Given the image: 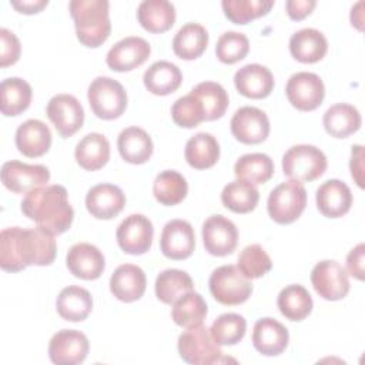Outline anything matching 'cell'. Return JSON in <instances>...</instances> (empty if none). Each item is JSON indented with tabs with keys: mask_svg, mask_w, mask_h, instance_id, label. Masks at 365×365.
<instances>
[{
	"mask_svg": "<svg viewBox=\"0 0 365 365\" xmlns=\"http://www.w3.org/2000/svg\"><path fill=\"white\" fill-rule=\"evenodd\" d=\"M224 14L235 24H247L265 16L274 6L272 0H222Z\"/></svg>",
	"mask_w": 365,
	"mask_h": 365,
	"instance_id": "obj_44",
	"label": "cell"
},
{
	"mask_svg": "<svg viewBox=\"0 0 365 365\" xmlns=\"http://www.w3.org/2000/svg\"><path fill=\"white\" fill-rule=\"evenodd\" d=\"M21 212L33 220L37 227L53 235L66 232L74 218L67 190L58 184L43 185L29 191L21 201Z\"/></svg>",
	"mask_w": 365,
	"mask_h": 365,
	"instance_id": "obj_2",
	"label": "cell"
},
{
	"mask_svg": "<svg viewBox=\"0 0 365 365\" xmlns=\"http://www.w3.org/2000/svg\"><path fill=\"white\" fill-rule=\"evenodd\" d=\"M51 145V131L40 120L30 118L21 123L16 131L17 150L30 158L44 155Z\"/></svg>",
	"mask_w": 365,
	"mask_h": 365,
	"instance_id": "obj_25",
	"label": "cell"
},
{
	"mask_svg": "<svg viewBox=\"0 0 365 365\" xmlns=\"http://www.w3.org/2000/svg\"><path fill=\"white\" fill-rule=\"evenodd\" d=\"M202 242L205 251L215 257H225L234 252L238 242L235 224L224 215H211L202 224Z\"/></svg>",
	"mask_w": 365,
	"mask_h": 365,
	"instance_id": "obj_14",
	"label": "cell"
},
{
	"mask_svg": "<svg viewBox=\"0 0 365 365\" xmlns=\"http://www.w3.org/2000/svg\"><path fill=\"white\" fill-rule=\"evenodd\" d=\"M315 292L327 301H339L349 292V279L342 265L334 259L319 261L311 271Z\"/></svg>",
	"mask_w": 365,
	"mask_h": 365,
	"instance_id": "obj_10",
	"label": "cell"
},
{
	"mask_svg": "<svg viewBox=\"0 0 365 365\" xmlns=\"http://www.w3.org/2000/svg\"><path fill=\"white\" fill-rule=\"evenodd\" d=\"M137 19L150 33H164L175 21V7L167 0H144L137 9Z\"/></svg>",
	"mask_w": 365,
	"mask_h": 365,
	"instance_id": "obj_30",
	"label": "cell"
},
{
	"mask_svg": "<svg viewBox=\"0 0 365 365\" xmlns=\"http://www.w3.org/2000/svg\"><path fill=\"white\" fill-rule=\"evenodd\" d=\"M10 4L20 13L34 14L41 11L48 1L47 0H23V1H10Z\"/></svg>",
	"mask_w": 365,
	"mask_h": 365,
	"instance_id": "obj_52",
	"label": "cell"
},
{
	"mask_svg": "<svg viewBox=\"0 0 365 365\" xmlns=\"http://www.w3.org/2000/svg\"><path fill=\"white\" fill-rule=\"evenodd\" d=\"M57 252L54 235L37 228H4L0 234V267L17 272L29 265H50Z\"/></svg>",
	"mask_w": 365,
	"mask_h": 365,
	"instance_id": "obj_1",
	"label": "cell"
},
{
	"mask_svg": "<svg viewBox=\"0 0 365 365\" xmlns=\"http://www.w3.org/2000/svg\"><path fill=\"white\" fill-rule=\"evenodd\" d=\"M143 81L150 93L155 96H168L181 86L182 74L175 64L160 60L145 70Z\"/></svg>",
	"mask_w": 365,
	"mask_h": 365,
	"instance_id": "obj_32",
	"label": "cell"
},
{
	"mask_svg": "<svg viewBox=\"0 0 365 365\" xmlns=\"http://www.w3.org/2000/svg\"><path fill=\"white\" fill-rule=\"evenodd\" d=\"M232 135L244 144H259L269 134V120L267 114L251 106L238 108L231 118Z\"/></svg>",
	"mask_w": 365,
	"mask_h": 365,
	"instance_id": "obj_16",
	"label": "cell"
},
{
	"mask_svg": "<svg viewBox=\"0 0 365 365\" xmlns=\"http://www.w3.org/2000/svg\"><path fill=\"white\" fill-rule=\"evenodd\" d=\"M20 41L16 34L7 29H0V67L14 64L20 57Z\"/></svg>",
	"mask_w": 365,
	"mask_h": 365,
	"instance_id": "obj_48",
	"label": "cell"
},
{
	"mask_svg": "<svg viewBox=\"0 0 365 365\" xmlns=\"http://www.w3.org/2000/svg\"><path fill=\"white\" fill-rule=\"evenodd\" d=\"M247 331V321L242 315L228 312L220 315L210 328V335L218 345L238 344Z\"/></svg>",
	"mask_w": 365,
	"mask_h": 365,
	"instance_id": "obj_43",
	"label": "cell"
},
{
	"mask_svg": "<svg viewBox=\"0 0 365 365\" xmlns=\"http://www.w3.org/2000/svg\"><path fill=\"white\" fill-rule=\"evenodd\" d=\"M50 180V171L41 164H26L11 160L1 167V181L4 187L16 194L29 192L43 187Z\"/></svg>",
	"mask_w": 365,
	"mask_h": 365,
	"instance_id": "obj_12",
	"label": "cell"
},
{
	"mask_svg": "<svg viewBox=\"0 0 365 365\" xmlns=\"http://www.w3.org/2000/svg\"><path fill=\"white\" fill-rule=\"evenodd\" d=\"M171 117L177 125L192 128L204 121V108L198 97L190 93L175 100L171 107Z\"/></svg>",
	"mask_w": 365,
	"mask_h": 365,
	"instance_id": "obj_47",
	"label": "cell"
},
{
	"mask_svg": "<svg viewBox=\"0 0 365 365\" xmlns=\"http://www.w3.org/2000/svg\"><path fill=\"white\" fill-rule=\"evenodd\" d=\"M87 98L93 113L103 120H115L127 108V93L124 87L111 77L100 76L91 81Z\"/></svg>",
	"mask_w": 365,
	"mask_h": 365,
	"instance_id": "obj_5",
	"label": "cell"
},
{
	"mask_svg": "<svg viewBox=\"0 0 365 365\" xmlns=\"http://www.w3.org/2000/svg\"><path fill=\"white\" fill-rule=\"evenodd\" d=\"M184 155L192 168L205 170L218 161L220 144L214 135L208 133H197L187 141Z\"/></svg>",
	"mask_w": 365,
	"mask_h": 365,
	"instance_id": "obj_35",
	"label": "cell"
},
{
	"mask_svg": "<svg viewBox=\"0 0 365 365\" xmlns=\"http://www.w3.org/2000/svg\"><path fill=\"white\" fill-rule=\"evenodd\" d=\"M208 46V33L198 23L184 24L173 38V50L182 60L198 58Z\"/></svg>",
	"mask_w": 365,
	"mask_h": 365,
	"instance_id": "obj_34",
	"label": "cell"
},
{
	"mask_svg": "<svg viewBox=\"0 0 365 365\" xmlns=\"http://www.w3.org/2000/svg\"><path fill=\"white\" fill-rule=\"evenodd\" d=\"M87 336L77 329H61L56 332L48 344V356L57 365L81 364L88 354Z\"/></svg>",
	"mask_w": 365,
	"mask_h": 365,
	"instance_id": "obj_15",
	"label": "cell"
},
{
	"mask_svg": "<svg viewBox=\"0 0 365 365\" xmlns=\"http://www.w3.org/2000/svg\"><path fill=\"white\" fill-rule=\"evenodd\" d=\"M234 174L240 181L251 185L267 182L274 174V163L269 155L262 153H251L241 155L235 165Z\"/></svg>",
	"mask_w": 365,
	"mask_h": 365,
	"instance_id": "obj_37",
	"label": "cell"
},
{
	"mask_svg": "<svg viewBox=\"0 0 365 365\" xmlns=\"http://www.w3.org/2000/svg\"><path fill=\"white\" fill-rule=\"evenodd\" d=\"M191 93L198 97L204 108V120L214 121L221 118L228 107V94L224 87L215 81H202Z\"/></svg>",
	"mask_w": 365,
	"mask_h": 365,
	"instance_id": "obj_41",
	"label": "cell"
},
{
	"mask_svg": "<svg viewBox=\"0 0 365 365\" xmlns=\"http://www.w3.org/2000/svg\"><path fill=\"white\" fill-rule=\"evenodd\" d=\"M259 201V192L255 185L235 180L228 182L221 192V202L225 208L237 214L252 211Z\"/></svg>",
	"mask_w": 365,
	"mask_h": 365,
	"instance_id": "obj_42",
	"label": "cell"
},
{
	"mask_svg": "<svg viewBox=\"0 0 365 365\" xmlns=\"http://www.w3.org/2000/svg\"><path fill=\"white\" fill-rule=\"evenodd\" d=\"M207 312L208 308L205 299L192 289L173 304L171 318L182 328H192L204 322Z\"/></svg>",
	"mask_w": 365,
	"mask_h": 365,
	"instance_id": "obj_39",
	"label": "cell"
},
{
	"mask_svg": "<svg viewBox=\"0 0 365 365\" xmlns=\"http://www.w3.org/2000/svg\"><path fill=\"white\" fill-rule=\"evenodd\" d=\"M277 305L279 312L289 321L305 319L314 307L308 289L299 284H291L281 289L278 294Z\"/></svg>",
	"mask_w": 365,
	"mask_h": 365,
	"instance_id": "obj_36",
	"label": "cell"
},
{
	"mask_svg": "<svg viewBox=\"0 0 365 365\" xmlns=\"http://www.w3.org/2000/svg\"><path fill=\"white\" fill-rule=\"evenodd\" d=\"M285 94L291 106L297 110L312 111L322 104L325 86L318 74L299 71L288 78Z\"/></svg>",
	"mask_w": 365,
	"mask_h": 365,
	"instance_id": "obj_9",
	"label": "cell"
},
{
	"mask_svg": "<svg viewBox=\"0 0 365 365\" xmlns=\"http://www.w3.org/2000/svg\"><path fill=\"white\" fill-rule=\"evenodd\" d=\"M234 84L241 96L259 100L271 94L275 81L272 73L265 66L252 63L235 71Z\"/></svg>",
	"mask_w": 365,
	"mask_h": 365,
	"instance_id": "obj_21",
	"label": "cell"
},
{
	"mask_svg": "<svg viewBox=\"0 0 365 365\" xmlns=\"http://www.w3.org/2000/svg\"><path fill=\"white\" fill-rule=\"evenodd\" d=\"M46 114L63 138L76 134L84 123V110L71 94H57L47 103Z\"/></svg>",
	"mask_w": 365,
	"mask_h": 365,
	"instance_id": "obj_11",
	"label": "cell"
},
{
	"mask_svg": "<svg viewBox=\"0 0 365 365\" xmlns=\"http://www.w3.org/2000/svg\"><path fill=\"white\" fill-rule=\"evenodd\" d=\"M74 157L81 168L87 171L100 170L110 160V143L103 134L90 133L77 143Z\"/></svg>",
	"mask_w": 365,
	"mask_h": 365,
	"instance_id": "obj_29",
	"label": "cell"
},
{
	"mask_svg": "<svg viewBox=\"0 0 365 365\" xmlns=\"http://www.w3.org/2000/svg\"><path fill=\"white\" fill-rule=\"evenodd\" d=\"M151 47L147 40L137 36H128L117 41L107 53L106 63L114 71H131L145 63Z\"/></svg>",
	"mask_w": 365,
	"mask_h": 365,
	"instance_id": "obj_17",
	"label": "cell"
},
{
	"mask_svg": "<svg viewBox=\"0 0 365 365\" xmlns=\"http://www.w3.org/2000/svg\"><path fill=\"white\" fill-rule=\"evenodd\" d=\"M125 205L123 190L114 184H97L86 195L87 211L97 220H111L117 217Z\"/></svg>",
	"mask_w": 365,
	"mask_h": 365,
	"instance_id": "obj_20",
	"label": "cell"
},
{
	"mask_svg": "<svg viewBox=\"0 0 365 365\" xmlns=\"http://www.w3.org/2000/svg\"><path fill=\"white\" fill-rule=\"evenodd\" d=\"M188 192V185L182 174L174 170L161 171L153 184V194L155 200L163 205L180 204Z\"/></svg>",
	"mask_w": 365,
	"mask_h": 365,
	"instance_id": "obj_40",
	"label": "cell"
},
{
	"mask_svg": "<svg viewBox=\"0 0 365 365\" xmlns=\"http://www.w3.org/2000/svg\"><path fill=\"white\" fill-rule=\"evenodd\" d=\"M177 346L180 356L188 364L210 365L220 362L222 358L220 345L214 342L210 335V329L202 324L185 328V331L178 336Z\"/></svg>",
	"mask_w": 365,
	"mask_h": 365,
	"instance_id": "obj_8",
	"label": "cell"
},
{
	"mask_svg": "<svg viewBox=\"0 0 365 365\" xmlns=\"http://www.w3.org/2000/svg\"><path fill=\"white\" fill-rule=\"evenodd\" d=\"M155 295L164 304H174L184 294L194 289V282L191 277L177 268H170L161 271L155 278Z\"/></svg>",
	"mask_w": 365,
	"mask_h": 365,
	"instance_id": "obj_38",
	"label": "cell"
},
{
	"mask_svg": "<svg viewBox=\"0 0 365 365\" xmlns=\"http://www.w3.org/2000/svg\"><path fill=\"white\" fill-rule=\"evenodd\" d=\"M327 157L315 145H292L282 155L284 174L298 182H311L319 178L327 170Z\"/></svg>",
	"mask_w": 365,
	"mask_h": 365,
	"instance_id": "obj_4",
	"label": "cell"
},
{
	"mask_svg": "<svg viewBox=\"0 0 365 365\" xmlns=\"http://www.w3.org/2000/svg\"><path fill=\"white\" fill-rule=\"evenodd\" d=\"M364 254L365 245L361 242L355 248H352L346 257V269L349 275L359 281L364 279Z\"/></svg>",
	"mask_w": 365,
	"mask_h": 365,
	"instance_id": "obj_49",
	"label": "cell"
},
{
	"mask_svg": "<svg viewBox=\"0 0 365 365\" xmlns=\"http://www.w3.org/2000/svg\"><path fill=\"white\" fill-rule=\"evenodd\" d=\"M317 207L324 217L339 218L345 215L352 205V192L341 180H328L317 190Z\"/></svg>",
	"mask_w": 365,
	"mask_h": 365,
	"instance_id": "obj_22",
	"label": "cell"
},
{
	"mask_svg": "<svg viewBox=\"0 0 365 365\" xmlns=\"http://www.w3.org/2000/svg\"><path fill=\"white\" fill-rule=\"evenodd\" d=\"M349 168H351V175L358 184V187L364 188V147L362 145H352Z\"/></svg>",
	"mask_w": 365,
	"mask_h": 365,
	"instance_id": "obj_50",
	"label": "cell"
},
{
	"mask_svg": "<svg viewBox=\"0 0 365 365\" xmlns=\"http://www.w3.org/2000/svg\"><path fill=\"white\" fill-rule=\"evenodd\" d=\"M327 50L328 41L317 29H301L289 38L291 56L301 63H317L325 57Z\"/></svg>",
	"mask_w": 365,
	"mask_h": 365,
	"instance_id": "obj_26",
	"label": "cell"
},
{
	"mask_svg": "<svg viewBox=\"0 0 365 365\" xmlns=\"http://www.w3.org/2000/svg\"><path fill=\"white\" fill-rule=\"evenodd\" d=\"M153 237V222L143 214L125 217L115 232L118 247L131 255L145 254L151 248Z\"/></svg>",
	"mask_w": 365,
	"mask_h": 365,
	"instance_id": "obj_13",
	"label": "cell"
},
{
	"mask_svg": "<svg viewBox=\"0 0 365 365\" xmlns=\"http://www.w3.org/2000/svg\"><path fill=\"white\" fill-rule=\"evenodd\" d=\"M161 252L170 259H185L195 248L194 228L188 221L171 220L168 221L161 232L160 238Z\"/></svg>",
	"mask_w": 365,
	"mask_h": 365,
	"instance_id": "obj_18",
	"label": "cell"
},
{
	"mask_svg": "<svg viewBox=\"0 0 365 365\" xmlns=\"http://www.w3.org/2000/svg\"><path fill=\"white\" fill-rule=\"evenodd\" d=\"M56 308L58 315L70 322L84 321L93 309L91 294L78 285L63 288L57 297Z\"/></svg>",
	"mask_w": 365,
	"mask_h": 365,
	"instance_id": "obj_28",
	"label": "cell"
},
{
	"mask_svg": "<svg viewBox=\"0 0 365 365\" xmlns=\"http://www.w3.org/2000/svg\"><path fill=\"white\" fill-rule=\"evenodd\" d=\"M237 267L244 277L255 279L264 277L272 268V261L259 244H251L240 252Z\"/></svg>",
	"mask_w": 365,
	"mask_h": 365,
	"instance_id": "obj_45",
	"label": "cell"
},
{
	"mask_svg": "<svg viewBox=\"0 0 365 365\" xmlns=\"http://www.w3.org/2000/svg\"><path fill=\"white\" fill-rule=\"evenodd\" d=\"M66 264L74 277L86 281L100 278L106 268L103 252L88 242L74 244L67 252Z\"/></svg>",
	"mask_w": 365,
	"mask_h": 365,
	"instance_id": "obj_19",
	"label": "cell"
},
{
	"mask_svg": "<svg viewBox=\"0 0 365 365\" xmlns=\"http://www.w3.org/2000/svg\"><path fill=\"white\" fill-rule=\"evenodd\" d=\"M210 291L214 299L222 305H240L245 302L251 292V279L235 265H221L210 275Z\"/></svg>",
	"mask_w": 365,
	"mask_h": 365,
	"instance_id": "obj_6",
	"label": "cell"
},
{
	"mask_svg": "<svg viewBox=\"0 0 365 365\" xmlns=\"http://www.w3.org/2000/svg\"><path fill=\"white\" fill-rule=\"evenodd\" d=\"M108 1L106 0H71L70 14L74 20L76 34L86 47H100L111 33L108 16Z\"/></svg>",
	"mask_w": 365,
	"mask_h": 365,
	"instance_id": "obj_3",
	"label": "cell"
},
{
	"mask_svg": "<svg viewBox=\"0 0 365 365\" xmlns=\"http://www.w3.org/2000/svg\"><path fill=\"white\" fill-rule=\"evenodd\" d=\"M120 155L130 164H144L153 155V140L148 133L140 127L124 128L117 140Z\"/></svg>",
	"mask_w": 365,
	"mask_h": 365,
	"instance_id": "obj_27",
	"label": "cell"
},
{
	"mask_svg": "<svg viewBox=\"0 0 365 365\" xmlns=\"http://www.w3.org/2000/svg\"><path fill=\"white\" fill-rule=\"evenodd\" d=\"M250 51L248 37L238 31H225L220 36L215 54L217 58L224 64H234L242 60Z\"/></svg>",
	"mask_w": 365,
	"mask_h": 365,
	"instance_id": "obj_46",
	"label": "cell"
},
{
	"mask_svg": "<svg viewBox=\"0 0 365 365\" xmlns=\"http://www.w3.org/2000/svg\"><path fill=\"white\" fill-rule=\"evenodd\" d=\"M30 84L19 77H10L0 84V110L6 117H14L29 108L31 101Z\"/></svg>",
	"mask_w": 365,
	"mask_h": 365,
	"instance_id": "obj_33",
	"label": "cell"
},
{
	"mask_svg": "<svg viewBox=\"0 0 365 365\" xmlns=\"http://www.w3.org/2000/svg\"><path fill=\"white\" fill-rule=\"evenodd\" d=\"M315 6H317V3L314 0H288L285 3V9H287L289 19L297 20V21L302 20L308 14H311V11L314 10Z\"/></svg>",
	"mask_w": 365,
	"mask_h": 365,
	"instance_id": "obj_51",
	"label": "cell"
},
{
	"mask_svg": "<svg viewBox=\"0 0 365 365\" xmlns=\"http://www.w3.org/2000/svg\"><path fill=\"white\" fill-rule=\"evenodd\" d=\"M147 278L144 271L134 264H123L115 268L110 278L111 294L123 302H134L145 292Z\"/></svg>",
	"mask_w": 365,
	"mask_h": 365,
	"instance_id": "obj_23",
	"label": "cell"
},
{
	"mask_svg": "<svg viewBox=\"0 0 365 365\" xmlns=\"http://www.w3.org/2000/svg\"><path fill=\"white\" fill-rule=\"evenodd\" d=\"M289 341L288 329L274 318H261L252 329L254 348L267 356H275L285 351Z\"/></svg>",
	"mask_w": 365,
	"mask_h": 365,
	"instance_id": "obj_24",
	"label": "cell"
},
{
	"mask_svg": "<svg viewBox=\"0 0 365 365\" xmlns=\"http://www.w3.org/2000/svg\"><path fill=\"white\" fill-rule=\"evenodd\" d=\"M307 205V191L298 181L289 180L277 185L268 195L269 217L278 224H291L301 217Z\"/></svg>",
	"mask_w": 365,
	"mask_h": 365,
	"instance_id": "obj_7",
	"label": "cell"
},
{
	"mask_svg": "<svg viewBox=\"0 0 365 365\" xmlns=\"http://www.w3.org/2000/svg\"><path fill=\"white\" fill-rule=\"evenodd\" d=\"M361 114L356 107L338 103L331 106L322 118L325 131L335 138H346L361 127Z\"/></svg>",
	"mask_w": 365,
	"mask_h": 365,
	"instance_id": "obj_31",
	"label": "cell"
}]
</instances>
